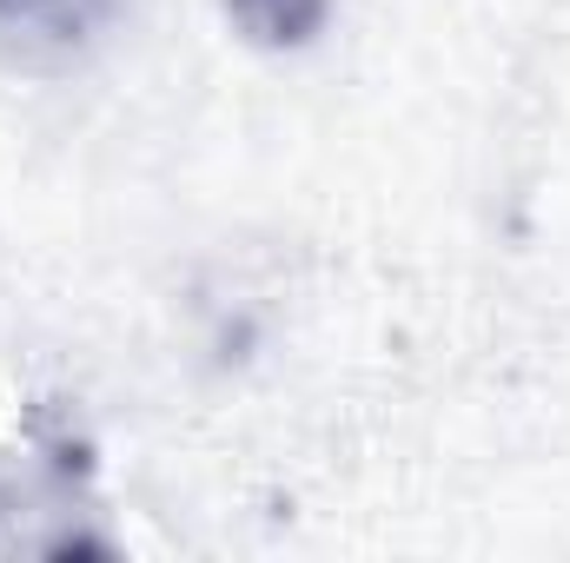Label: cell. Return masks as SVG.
Instances as JSON below:
<instances>
[{
    "mask_svg": "<svg viewBox=\"0 0 570 563\" xmlns=\"http://www.w3.org/2000/svg\"><path fill=\"white\" fill-rule=\"evenodd\" d=\"M134 0H0V60L20 73H67L80 67Z\"/></svg>",
    "mask_w": 570,
    "mask_h": 563,
    "instance_id": "obj_1",
    "label": "cell"
},
{
    "mask_svg": "<svg viewBox=\"0 0 570 563\" xmlns=\"http://www.w3.org/2000/svg\"><path fill=\"white\" fill-rule=\"evenodd\" d=\"M338 0H219L226 27L259 53H298L332 27Z\"/></svg>",
    "mask_w": 570,
    "mask_h": 563,
    "instance_id": "obj_2",
    "label": "cell"
}]
</instances>
